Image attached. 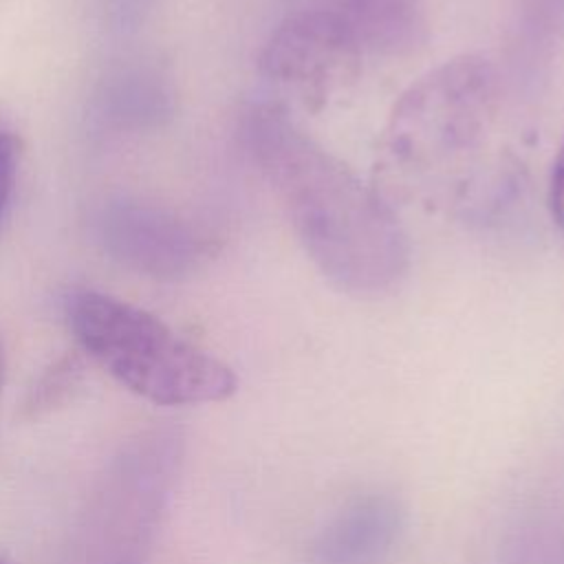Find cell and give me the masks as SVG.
<instances>
[{
  "instance_id": "cell-1",
  "label": "cell",
  "mask_w": 564,
  "mask_h": 564,
  "mask_svg": "<svg viewBox=\"0 0 564 564\" xmlns=\"http://www.w3.org/2000/svg\"><path fill=\"white\" fill-rule=\"evenodd\" d=\"M245 139L304 251L337 289L379 297L401 284L410 264L408 240L377 189L278 104L249 110Z\"/></svg>"
},
{
  "instance_id": "cell-2",
  "label": "cell",
  "mask_w": 564,
  "mask_h": 564,
  "mask_svg": "<svg viewBox=\"0 0 564 564\" xmlns=\"http://www.w3.org/2000/svg\"><path fill=\"white\" fill-rule=\"evenodd\" d=\"M498 106L500 77L489 59H447L394 104L381 139V167L405 187L447 183L487 145Z\"/></svg>"
},
{
  "instance_id": "cell-3",
  "label": "cell",
  "mask_w": 564,
  "mask_h": 564,
  "mask_svg": "<svg viewBox=\"0 0 564 564\" xmlns=\"http://www.w3.org/2000/svg\"><path fill=\"white\" fill-rule=\"evenodd\" d=\"M64 315L79 346L121 386L152 403H214L229 399L238 388L227 364L139 306L75 289L66 295Z\"/></svg>"
},
{
  "instance_id": "cell-4",
  "label": "cell",
  "mask_w": 564,
  "mask_h": 564,
  "mask_svg": "<svg viewBox=\"0 0 564 564\" xmlns=\"http://www.w3.org/2000/svg\"><path fill=\"white\" fill-rule=\"evenodd\" d=\"M361 46L333 15L313 9H295L262 46L260 73L319 108L341 93L359 75Z\"/></svg>"
},
{
  "instance_id": "cell-5",
  "label": "cell",
  "mask_w": 564,
  "mask_h": 564,
  "mask_svg": "<svg viewBox=\"0 0 564 564\" xmlns=\"http://www.w3.org/2000/svg\"><path fill=\"white\" fill-rule=\"evenodd\" d=\"M403 509L390 494H361L313 535L311 564H390L403 535Z\"/></svg>"
},
{
  "instance_id": "cell-6",
  "label": "cell",
  "mask_w": 564,
  "mask_h": 564,
  "mask_svg": "<svg viewBox=\"0 0 564 564\" xmlns=\"http://www.w3.org/2000/svg\"><path fill=\"white\" fill-rule=\"evenodd\" d=\"M112 220V240L119 245V251L154 275L189 273L214 251L203 234L172 216L132 209Z\"/></svg>"
},
{
  "instance_id": "cell-7",
  "label": "cell",
  "mask_w": 564,
  "mask_h": 564,
  "mask_svg": "<svg viewBox=\"0 0 564 564\" xmlns=\"http://www.w3.org/2000/svg\"><path fill=\"white\" fill-rule=\"evenodd\" d=\"M297 9H313L339 20L361 51L401 55L425 37L423 0H297Z\"/></svg>"
},
{
  "instance_id": "cell-8",
  "label": "cell",
  "mask_w": 564,
  "mask_h": 564,
  "mask_svg": "<svg viewBox=\"0 0 564 564\" xmlns=\"http://www.w3.org/2000/svg\"><path fill=\"white\" fill-rule=\"evenodd\" d=\"M564 40V0H522L518 26V66L533 77Z\"/></svg>"
},
{
  "instance_id": "cell-9",
  "label": "cell",
  "mask_w": 564,
  "mask_h": 564,
  "mask_svg": "<svg viewBox=\"0 0 564 564\" xmlns=\"http://www.w3.org/2000/svg\"><path fill=\"white\" fill-rule=\"evenodd\" d=\"M20 161V141L11 132H0V223L11 203Z\"/></svg>"
},
{
  "instance_id": "cell-10",
  "label": "cell",
  "mask_w": 564,
  "mask_h": 564,
  "mask_svg": "<svg viewBox=\"0 0 564 564\" xmlns=\"http://www.w3.org/2000/svg\"><path fill=\"white\" fill-rule=\"evenodd\" d=\"M549 209L551 218L557 225L560 234L564 236V139L560 143V150L555 154L551 178H549Z\"/></svg>"
},
{
  "instance_id": "cell-11",
  "label": "cell",
  "mask_w": 564,
  "mask_h": 564,
  "mask_svg": "<svg viewBox=\"0 0 564 564\" xmlns=\"http://www.w3.org/2000/svg\"><path fill=\"white\" fill-rule=\"evenodd\" d=\"M2 377H4V344H2V335H0V386H2Z\"/></svg>"
},
{
  "instance_id": "cell-12",
  "label": "cell",
  "mask_w": 564,
  "mask_h": 564,
  "mask_svg": "<svg viewBox=\"0 0 564 564\" xmlns=\"http://www.w3.org/2000/svg\"><path fill=\"white\" fill-rule=\"evenodd\" d=\"M0 564H7V562H2V560H0Z\"/></svg>"
}]
</instances>
